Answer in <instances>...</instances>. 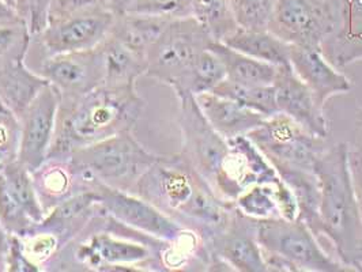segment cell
Listing matches in <instances>:
<instances>
[{
  "instance_id": "6da1fadb",
  "label": "cell",
  "mask_w": 362,
  "mask_h": 272,
  "mask_svg": "<svg viewBox=\"0 0 362 272\" xmlns=\"http://www.w3.org/2000/svg\"><path fill=\"white\" fill-rule=\"evenodd\" d=\"M134 194L197 233L203 242L223 230L235 210V203L221 199L180 154L160 155L141 177Z\"/></svg>"
},
{
  "instance_id": "7a4b0ae2",
  "label": "cell",
  "mask_w": 362,
  "mask_h": 272,
  "mask_svg": "<svg viewBox=\"0 0 362 272\" xmlns=\"http://www.w3.org/2000/svg\"><path fill=\"white\" fill-rule=\"evenodd\" d=\"M165 247L166 242L119 222L100 206L48 271H165L161 261Z\"/></svg>"
},
{
  "instance_id": "3957f363",
  "label": "cell",
  "mask_w": 362,
  "mask_h": 272,
  "mask_svg": "<svg viewBox=\"0 0 362 272\" xmlns=\"http://www.w3.org/2000/svg\"><path fill=\"white\" fill-rule=\"evenodd\" d=\"M146 102L136 88L101 85L75 98H60L54 143L48 157H69L75 150L132 131Z\"/></svg>"
},
{
  "instance_id": "277c9868",
  "label": "cell",
  "mask_w": 362,
  "mask_h": 272,
  "mask_svg": "<svg viewBox=\"0 0 362 272\" xmlns=\"http://www.w3.org/2000/svg\"><path fill=\"white\" fill-rule=\"evenodd\" d=\"M347 143L319 154L315 173L319 182L320 237H326L335 257L349 271L362 272V220L356 199Z\"/></svg>"
},
{
  "instance_id": "5b68a950",
  "label": "cell",
  "mask_w": 362,
  "mask_h": 272,
  "mask_svg": "<svg viewBox=\"0 0 362 272\" xmlns=\"http://www.w3.org/2000/svg\"><path fill=\"white\" fill-rule=\"evenodd\" d=\"M256 238L267 271L350 272L327 254L317 236L300 219L256 220Z\"/></svg>"
},
{
  "instance_id": "8992f818",
  "label": "cell",
  "mask_w": 362,
  "mask_h": 272,
  "mask_svg": "<svg viewBox=\"0 0 362 272\" xmlns=\"http://www.w3.org/2000/svg\"><path fill=\"white\" fill-rule=\"evenodd\" d=\"M70 157L101 184L129 194H134L141 177L160 158L148 151L132 131L75 150Z\"/></svg>"
},
{
  "instance_id": "52a82bcc",
  "label": "cell",
  "mask_w": 362,
  "mask_h": 272,
  "mask_svg": "<svg viewBox=\"0 0 362 272\" xmlns=\"http://www.w3.org/2000/svg\"><path fill=\"white\" fill-rule=\"evenodd\" d=\"M213 38L197 19H172L147 54L146 76L182 90L200 54L210 48Z\"/></svg>"
},
{
  "instance_id": "ba28073f",
  "label": "cell",
  "mask_w": 362,
  "mask_h": 272,
  "mask_svg": "<svg viewBox=\"0 0 362 272\" xmlns=\"http://www.w3.org/2000/svg\"><path fill=\"white\" fill-rule=\"evenodd\" d=\"M341 23V0H278L267 30L289 45L317 47Z\"/></svg>"
},
{
  "instance_id": "9c48e42d",
  "label": "cell",
  "mask_w": 362,
  "mask_h": 272,
  "mask_svg": "<svg viewBox=\"0 0 362 272\" xmlns=\"http://www.w3.org/2000/svg\"><path fill=\"white\" fill-rule=\"evenodd\" d=\"M182 160L214 188L229 154V141L222 138L200 110L195 95L177 94ZM214 191V189H213Z\"/></svg>"
},
{
  "instance_id": "30bf717a",
  "label": "cell",
  "mask_w": 362,
  "mask_h": 272,
  "mask_svg": "<svg viewBox=\"0 0 362 272\" xmlns=\"http://www.w3.org/2000/svg\"><path fill=\"white\" fill-rule=\"evenodd\" d=\"M248 136L275 172L286 169L315 170V162L323 151L322 139L309 134L281 112L267 117Z\"/></svg>"
},
{
  "instance_id": "8fae6325",
  "label": "cell",
  "mask_w": 362,
  "mask_h": 272,
  "mask_svg": "<svg viewBox=\"0 0 362 272\" xmlns=\"http://www.w3.org/2000/svg\"><path fill=\"white\" fill-rule=\"evenodd\" d=\"M204 245L211 259L210 271L267 272L256 238V220L235 207L223 230Z\"/></svg>"
},
{
  "instance_id": "7c38bea8",
  "label": "cell",
  "mask_w": 362,
  "mask_h": 272,
  "mask_svg": "<svg viewBox=\"0 0 362 272\" xmlns=\"http://www.w3.org/2000/svg\"><path fill=\"white\" fill-rule=\"evenodd\" d=\"M59 91L60 98H75L104 85V66L98 47L89 51L44 54L32 69Z\"/></svg>"
},
{
  "instance_id": "4fadbf2b",
  "label": "cell",
  "mask_w": 362,
  "mask_h": 272,
  "mask_svg": "<svg viewBox=\"0 0 362 272\" xmlns=\"http://www.w3.org/2000/svg\"><path fill=\"white\" fill-rule=\"evenodd\" d=\"M97 194L98 203L105 213L147 236L172 244L188 232L150 201L135 194L113 189L104 184L98 187Z\"/></svg>"
},
{
  "instance_id": "5bb4252c",
  "label": "cell",
  "mask_w": 362,
  "mask_h": 272,
  "mask_svg": "<svg viewBox=\"0 0 362 272\" xmlns=\"http://www.w3.org/2000/svg\"><path fill=\"white\" fill-rule=\"evenodd\" d=\"M113 22L115 16L109 10L54 20L33 36V42L44 54L89 51L110 35Z\"/></svg>"
},
{
  "instance_id": "9a60e30c",
  "label": "cell",
  "mask_w": 362,
  "mask_h": 272,
  "mask_svg": "<svg viewBox=\"0 0 362 272\" xmlns=\"http://www.w3.org/2000/svg\"><path fill=\"white\" fill-rule=\"evenodd\" d=\"M229 146V154L213 188L221 199L235 203L251 185L279 180L272 163L248 135L230 139Z\"/></svg>"
},
{
  "instance_id": "2e32d148",
  "label": "cell",
  "mask_w": 362,
  "mask_h": 272,
  "mask_svg": "<svg viewBox=\"0 0 362 272\" xmlns=\"http://www.w3.org/2000/svg\"><path fill=\"white\" fill-rule=\"evenodd\" d=\"M60 94L47 85L19 117L21 141L18 161L30 172L44 162L54 143Z\"/></svg>"
},
{
  "instance_id": "e0dca14e",
  "label": "cell",
  "mask_w": 362,
  "mask_h": 272,
  "mask_svg": "<svg viewBox=\"0 0 362 272\" xmlns=\"http://www.w3.org/2000/svg\"><path fill=\"white\" fill-rule=\"evenodd\" d=\"M45 215L56 206L85 192H97L101 182L69 157H48L32 172Z\"/></svg>"
},
{
  "instance_id": "ac0fdd59",
  "label": "cell",
  "mask_w": 362,
  "mask_h": 272,
  "mask_svg": "<svg viewBox=\"0 0 362 272\" xmlns=\"http://www.w3.org/2000/svg\"><path fill=\"white\" fill-rule=\"evenodd\" d=\"M275 102L278 112L286 114L313 136L325 141L329 134V123L307 85L294 73L291 67L278 69L274 81Z\"/></svg>"
},
{
  "instance_id": "d6986e66",
  "label": "cell",
  "mask_w": 362,
  "mask_h": 272,
  "mask_svg": "<svg viewBox=\"0 0 362 272\" xmlns=\"http://www.w3.org/2000/svg\"><path fill=\"white\" fill-rule=\"evenodd\" d=\"M290 66L322 108L328 100L353 89V81L327 59L322 48L290 45Z\"/></svg>"
},
{
  "instance_id": "ffe728a7",
  "label": "cell",
  "mask_w": 362,
  "mask_h": 272,
  "mask_svg": "<svg viewBox=\"0 0 362 272\" xmlns=\"http://www.w3.org/2000/svg\"><path fill=\"white\" fill-rule=\"evenodd\" d=\"M195 98L209 123L226 141L251 134L266 120L252 109L213 91L195 95Z\"/></svg>"
},
{
  "instance_id": "44dd1931",
  "label": "cell",
  "mask_w": 362,
  "mask_h": 272,
  "mask_svg": "<svg viewBox=\"0 0 362 272\" xmlns=\"http://www.w3.org/2000/svg\"><path fill=\"white\" fill-rule=\"evenodd\" d=\"M235 207L255 220L286 218L298 219V204L294 194L281 179L270 184H254L237 199Z\"/></svg>"
},
{
  "instance_id": "7402d4cb",
  "label": "cell",
  "mask_w": 362,
  "mask_h": 272,
  "mask_svg": "<svg viewBox=\"0 0 362 272\" xmlns=\"http://www.w3.org/2000/svg\"><path fill=\"white\" fill-rule=\"evenodd\" d=\"M100 210L98 194L85 192L66 200L51 210L40 227L52 232L59 237L63 248L78 236Z\"/></svg>"
},
{
  "instance_id": "603a6c76",
  "label": "cell",
  "mask_w": 362,
  "mask_h": 272,
  "mask_svg": "<svg viewBox=\"0 0 362 272\" xmlns=\"http://www.w3.org/2000/svg\"><path fill=\"white\" fill-rule=\"evenodd\" d=\"M98 49L104 66V85L109 88H136V81L146 75L145 57L132 52L110 35L98 45Z\"/></svg>"
},
{
  "instance_id": "cb8c5ba5",
  "label": "cell",
  "mask_w": 362,
  "mask_h": 272,
  "mask_svg": "<svg viewBox=\"0 0 362 272\" xmlns=\"http://www.w3.org/2000/svg\"><path fill=\"white\" fill-rule=\"evenodd\" d=\"M172 19L161 18L139 13L115 16L110 36L124 44L128 49L147 60V54L156 41L163 35Z\"/></svg>"
},
{
  "instance_id": "d4e9b609",
  "label": "cell",
  "mask_w": 362,
  "mask_h": 272,
  "mask_svg": "<svg viewBox=\"0 0 362 272\" xmlns=\"http://www.w3.org/2000/svg\"><path fill=\"white\" fill-rule=\"evenodd\" d=\"M47 85L49 83L33 71L26 60L0 71V98L18 119Z\"/></svg>"
},
{
  "instance_id": "484cf974",
  "label": "cell",
  "mask_w": 362,
  "mask_h": 272,
  "mask_svg": "<svg viewBox=\"0 0 362 272\" xmlns=\"http://www.w3.org/2000/svg\"><path fill=\"white\" fill-rule=\"evenodd\" d=\"M222 44L241 54H248L276 69L290 66V45L269 30H250L238 28Z\"/></svg>"
},
{
  "instance_id": "4316f807",
  "label": "cell",
  "mask_w": 362,
  "mask_h": 272,
  "mask_svg": "<svg viewBox=\"0 0 362 272\" xmlns=\"http://www.w3.org/2000/svg\"><path fill=\"white\" fill-rule=\"evenodd\" d=\"M211 49L223 63L229 82L245 86H272L278 69L269 63L260 61L248 54H241L233 48L213 41Z\"/></svg>"
},
{
  "instance_id": "83f0119b",
  "label": "cell",
  "mask_w": 362,
  "mask_h": 272,
  "mask_svg": "<svg viewBox=\"0 0 362 272\" xmlns=\"http://www.w3.org/2000/svg\"><path fill=\"white\" fill-rule=\"evenodd\" d=\"M189 17L217 42H223L240 28L229 0H189Z\"/></svg>"
},
{
  "instance_id": "f1b7e54d",
  "label": "cell",
  "mask_w": 362,
  "mask_h": 272,
  "mask_svg": "<svg viewBox=\"0 0 362 272\" xmlns=\"http://www.w3.org/2000/svg\"><path fill=\"white\" fill-rule=\"evenodd\" d=\"M213 93L237 101L243 107L252 109L259 114L264 116L266 119L278 113L274 85L272 86H245V85H237L233 82H229L228 79H223Z\"/></svg>"
},
{
  "instance_id": "f546056e",
  "label": "cell",
  "mask_w": 362,
  "mask_h": 272,
  "mask_svg": "<svg viewBox=\"0 0 362 272\" xmlns=\"http://www.w3.org/2000/svg\"><path fill=\"white\" fill-rule=\"evenodd\" d=\"M32 38L33 36L25 20L0 22V71L26 60Z\"/></svg>"
},
{
  "instance_id": "4dcf8cb0",
  "label": "cell",
  "mask_w": 362,
  "mask_h": 272,
  "mask_svg": "<svg viewBox=\"0 0 362 272\" xmlns=\"http://www.w3.org/2000/svg\"><path fill=\"white\" fill-rule=\"evenodd\" d=\"M226 78V71L222 60L219 59L211 45L203 54H200L191 73L187 78V82L182 90L177 94H192L199 95L203 93H210Z\"/></svg>"
},
{
  "instance_id": "1f68e13d",
  "label": "cell",
  "mask_w": 362,
  "mask_h": 272,
  "mask_svg": "<svg viewBox=\"0 0 362 272\" xmlns=\"http://www.w3.org/2000/svg\"><path fill=\"white\" fill-rule=\"evenodd\" d=\"M0 222L11 236H23L38 226L22 206L0 170Z\"/></svg>"
},
{
  "instance_id": "d6a6232c",
  "label": "cell",
  "mask_w": 362,
  "mask_h": 272,
  "mask_svg": "<svg viewBox=\"0 0 362 272\" xmlns=\"http://www.w3.org/2000/svg\"><path fill=\"white\" fill-rule=\"evenodd\" d=\"M240 28L267 30L278 0H229Z\"/></svg>"
},
{
  "instance_id": "836d02e7",
  "label": "cell",
  "mask_w": 362,
  "mask_h": 272,
  "mask_svg": "<svg viewBox=\"0 0 362 272\" xmlns=\"http://www.w3.org/2000/svg\"><path fill=\"white\" fill-rule=\"evenodd\" d=\"M21 123L18 116L0 98V165L18 160Z\"/></svg>"
},
{
  "instance_id": "e575fe53",
  "label": "cell",
  "mask_w": 362,
  "mask_h": 272,
  "mask_svg": "<svg viewBox=\"0 0 362 272\" xmlns=\"http://www.w3.org/2000/svg\"><path fill=\"white\" fill-rule=\"evenodd\" d=\"M131 13L166 19L191 18L189 0H138Z\"/></svg>"
},
{
  "instance_id": "d590c367",
  "label": "cell",
  "mask_w": 362,
  "mask_h": 272,
  "mask_svg": "<svg viewBox=\"0 0 362 272\" xmlns=\"http://www.w3.org/2000/svg\"><path fill=\"white\" fill-rule=\"evenodd\" d=\"M103 10H109L108 0H52L48 23Z\"/></svg>"
},
{
  "instance_id": "8d00e7d4",
  "label": "cell",
  "mask_w": 362,
  "mask_h": 272,
  "mask_svg": "<svg viewBox=\"0 0 362 272\" xmlns=\"http://www.w3.org/2000/svg\"><path fill=\"white\" fill-rule=\"evenodd\" d=\"M6 272H41L33 264L22 248L18 236L10 235V245L6 259Z\"/></svg>"
},
{
  "instance_id": "74e56055",
  "label": "cell",
  "mask_w": 362,
  "mask_h": 272,
  "mask_svg": "<svg viewBox=\"0 0 362 272\" xmlns=\"http://www.w3.org/2000/svg\"><path fill=\"white\" fill-rule=\"evenodd\" d=\"M349 169L362 220V145L349 147Z\"/></svg>"
},
{
  "instance_id": "f35d334b",
  "label": "cell",
  "mask_w": 362,
  "mask_h": 272,
  "mask_svg": "<svg viewBox=\"0 0 362 272\" xmlns=\"http://www.w3.org/2000/svg\"><path fill=\"white\" fill-rule=\"evenodd\" d=\"M52 0H29L28 26L32 36L42 32L48 25V14Z\"/></svg>"
},
{
  "instance_id": "ab89813d",
  "label": "cell",
  "mask_w": 362,
  "mask_h": 272,
  "mask_svg": "<svg viewBox=\"0 0 362 272\" xmlns=\"http://www.w3.org/2000/svg\"><path fill=\"white\" fill-rule=\"evenodd\" d=\"M10 10H13L19 18L28 23L29 20V0H0Z\"/></svg>"
},
{
  "instance_id": "60d3db41",
  "label": "cell",
  "mask_w": 362,
  "mask_h": 272,
  "mask_svg": "<svg viewBox=\"0 0 362 272\" xmlns=\"http://www.w3.org/2000/svg\"><path fill=\"white\" fill-rule=\"evenodd\" d=\"M136 1L138 0H108L109 11L116 17L124 16L132 11Z\"/></svg>"
},
{
  "instance_id": "b9f144b4",
  "label": "cell",
  "mask_w": 362,
  "mask_h": 272,
  "mask_svg": "<svg viewBox=\"0 0 362 272\" xmlns=\"http://www.w3.org/2000/svg\"><path fill=\"white\" fill-rule=\"evenodd\" d=\"M10 245V235L6 232L0 222V272L6 271V259Z\"/></svg>"
},
{
  "instance_id": "7bdbcfd3",
  "label": "cell",
  "mask_w": 362,
  "mask_h": 272,
  "mask_svg": "<svg viewBox=\"0 0 362 272\" xmlns=\"http://www.w3.org/2000/svg\"><path fill=\"white\" fill-rule=\"evenodd\" d=\"M14 19H21L18 16L10 10L6 4H3L0 1V22H4V20H14Z\"/></svg>"
},
{
  "instance_id": "ee69618b",
  "label": "cell",
  "mask_w": 362,
  "mask_h": 272,
  "mask_svg": "<svg viewBox=\"0 0 362 272\" xmlns=\"http://www.w3.org/2000/svg\"><path fill=\"white\" fill-rule=\"evenodd\" d=\"M356 134H357V145H362V102L361 107L357 112V119H356Z\"/></svg>"
},
{
  "instance_id": "f6af8a7d",
  "label": "cell",
  "mask_w": 362,
  "mask_h": 272,
  "mask_svg": "<svg viewBox=\"0 0 362 272\" xmlns=\"http://www.w3.org/2000/svg\"><path fill=\"white\" fill-rule=\"evenodd\" d=\"M361 61H362V54H361Z\"/></svg>"
}]
</instances>
